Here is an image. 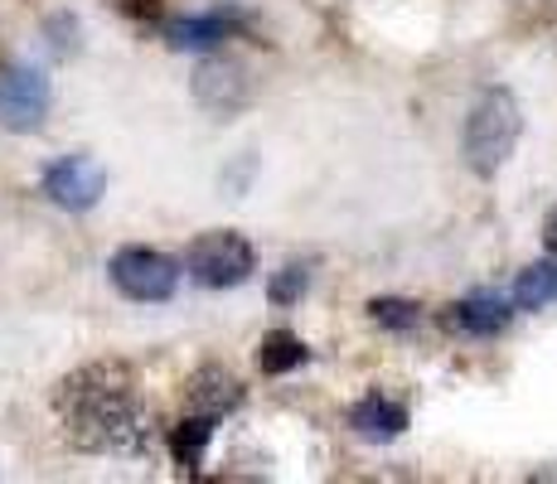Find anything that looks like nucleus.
<instances>
[{"label":"nucleus","instance_id":"obj_3","mask_svg":"<svg viewBox=\"0 0 557 484\" xmlns=\"http://www.w3.org/2000/svg\"><path fill=\"white\" fill-rule=\"evenodd\" d=\"M185 272L209 290H233L257 272V252L243 233H203L185 247Z\"/></svg>","mask_w":557,"mask_h":484},{"label":"nucleus","instance_id":"obj_4","mask_svg":"<svg viewBox=\"0 0 557 484\" xmlns=\"http://www.w3.org/2000/svg\"><path fill=\"white\" fill-rule=\"evenodd\" d=\"M107 276H112V286L122 290L126 300H136V306H160V300H170L180 286V266L170 262L165 252H156V247H122V252L107 262Z\"/></svg>","mask_w":557,"mask_h":484},{"label":"nucleus","instance_id":"obj_8","mask_svg":"<svg viewBox=\"0 0 557 484\" xmlns=\"http://www.w3.org/2000/svg\"><path fill=\"white\" fill-rule=\"evenodd\" d=\"M185 407L199 417H228L243 407V383L233 378L228 369H219V363H203V369L195 373V378L185 383Z\"/></svg>","mask_w":557,"mask_h":484},{"label":"nucleus","instance_id":"obj_19","mask_svg":"<svg viewBox=\"0 0 557 484\" xmlns=\"http://www.w3.org/2000/svg\"><path fill=\"white\" fill-rule=\"evenodd\" d=\"M543 243H548V252L557 257V209L548 213V223H543Z\"/></svg>","mask_w":557,"mask_h":484},{"label":"nucleus","instance_id":"obj_18","mask_svg":"<svg viewBox=\"0 0 557 484\" xmlns=\"http://www.w3.org/2000/svg\"><path fill=\"white\" fill-rule=\"evenodd\" d=\"M160 5H165V0H122V10L126 15H136V20H156Z\"/></svg>","mask_w":557,"mask_h":484},{"label":"nucleus","instance_id":"obj_12","mask_svg":"<svg viewBox=\"0 0 557 484\" xmlns=\"http://www.w3.org/2000/svg\"><path fill=\"white\" fill-rule=\"evenodd\" d=\"M306 359H310V349L292 335V330H272V335L257 344V369H262L267 378H282V373L301 369Z\"/></svg>","mask_w":557,"mask_h":484},{"label":"nucleus","instance_id":"obj_6","mask_svg":"<svg viewBox=\"0 0 557 484\" xmlns=\"http://www.w3.org/2000/svg\"><path fill=\"white\" fill-rule=\"evenodd\" d=\"M189 92H195V102L209 116H238L243 107L252 102V78H248V69H243L238 59H228V53H213V59H203L199 69H195V78H189Z\"/></svg>","mask_w":557,"mask_h":484},{"label":"nucleus","instance_id":"obj_14","mask_svg":"<svg viewBox=\"0 0 557 484\" xmlns=\"http://www.w3.org/2000/svg\"><path fill=\"white\" fill-rule=\"evenodd\" d=\"M557 300V262H539L529 272H519L513 282V306L519 310H543Z\"/></svg>","mask_w":557,"mask_h":484},{"label":"nucleus","instance_id":"obj_17","mask_svg":"<svg viewBox=\"0 0 557 484\" xmlns=\"http://www.w3.org/2000/svg\"><path fill=\"white\" fill-rule=\"evenodd\" d=\"M45 35H49V49L59 53V59H69V53H78L83 49V25H78V15H53L49 25H45Z\"/></svg>","mask_w":557,"mask_h":484},{"label":"nucleus","instance_id":"obj_15","mask_svg":"<svg viewBox=\"0 0 557 484\" xmlns=\"http://www.w3.org/2000/svg\"><path fill=\"white\" fill-rule=\"evenodd\" d=\"M369 320L383 330H393V335H407V330L422 325V306H417V300H403V296H373Z\"/></svg>","mask_w":557,"mask_h":484},{"label":"nucleus","instance_id":"obj_10","mask_svg":"<svg viewBox=\"0 0 557 484\" xmlns=\"http://www.w3.org/2000/svg\"><path fill=\"white\" fill-rule=\"evenodd\" d=\"M513 320V306L505 296H495V290H475V296L456 300L451 315H446V325L460 330V335H475V339H495L505 335Z\"/></svg>","mask_w":557,"mask_h":484},{"label":"nucleus","instance_id":"obj_2","mask_svg":"<svg viewBox=\"0 0 557 484\" xmlns=\"http://www.w3.org/2000/svg\"><path fill=\"white\" fill-rule=\"evenodd\" d=\"M519 132H523V116H519L513 92L509 88L480 92V102L470 107V116H466V136H460L466 165L475 170L480 179L499 175V170H505V160L513 156V146H519Z\"/></svg>","mask_w":557,"mask_h":484},{"label":"nucleus","instance_id":"obj_16","mask_svg":"<svg viewBox=\"0 0 557 484\" xmlns=\"http://www.w3.org/2000/svg\"><path fill=\"white\" fill-rule=\"evenodd\" d=\"M310 290V262H286L282 272L267 282V296H272V306H296Z\"/></svg>","mask_w":557,"mask_h":484},{"label":"nucleus","instance_id":"obj_13","mask_svg":"<svg viewBox=\"0 0 557 484\" xmlns=\"http://www.w3.org/2000/svg\"><path fill=\"white\" fill-rule=\"evenodd\" d=\"M209 436H213V417L189 412L185 422L170 432V456H175V466L180 470H195L199 460H203V446H209Z\"/></svg>","mask_w":557,"mask_h":484},{"label":"nucleus","instance_id":"obj_9","mask_svg":"<svg viewBox=\"0 0 557 484\" xmlns=\"http://www.w3.org/2000/svg\"><path fill=\"white\" fill-rule=\"evenodd\" d=\"M243 29L238 10H203V15H180L165 25L170 49H219L223 39H233Z\"/></svg>","mask_w":557,"mask_h":484},{"label":"nucleus","instance_id":"obj_5","mask_svg":"<svg viewBox=\"0 0 557 484\" xmlns=\"http://www.w3.org/2000/svg\"><path fill=\"white\" fill-rule=\"evenodd\" d=\"M49 78L20 59H0V126L5 132H39L49 116Z\"/></svg>","mask_w":557,"mask_h":484},{"label":"nucleus","instance_id":"obj_11","mask_svg":"<svg viewBox=\"0 0 557 484\" xmlns=\"http://www.w3.org/2000/svg\"><path fill=\"white\" fill-rule=\"evenodd\" d=\"M349 426L363 436V440H393L407 432V407L403 402H388V397L369 393L363 402L349 407Z\"/></svg>","mask_w":557,"mask_h":484},{"label":"nucleus","instance_id":"obj_7","mask_svg":"<svg viewBox=\"0 0 557 484\" xmlns=\"http://www.w3.org/2000/svg\"><path fill=\"white\" fill-rule=\"evenodd\" d=\"M102 189H107V175L98 160H88V156H63L45 170L49 203H59V209H69V213H88L92 203L102 199Z\"/></svg>","mask_w":557,"mask_h":484},{"label":"nucleus","instance_id":"obj_1","mask_svg":"<svg viewBox=\"0 0 557 484\" xmlns=\"http://www.w3.org/2000/svg\"><path fill=\"white\" fill-rule=\"evenodd\" d=\"M132 387V369L116 359L73 369L53 387V412L63 422V436L88 456H136V450H146V426Z\"/></svg>","mask_w":557,"mask_h":484}]
</instances>
